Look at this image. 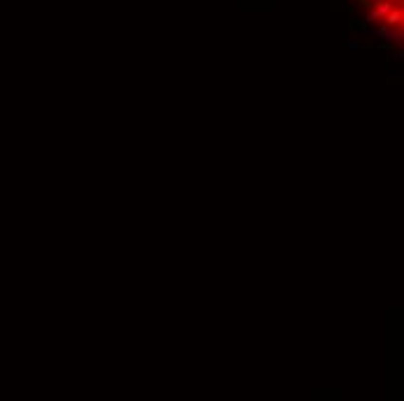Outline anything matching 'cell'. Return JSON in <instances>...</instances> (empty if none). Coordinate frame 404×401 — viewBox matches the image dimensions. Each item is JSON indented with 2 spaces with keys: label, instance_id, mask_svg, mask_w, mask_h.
<instances>
[{
  "label": "cell",
  "instance_id": "1",
  "mask_svg": "<svg viewBox=\"0 0 404 401\" xmlns=\"http://www.w3.org/2000/svg\"><path fill=\"white\" fill-rule=\"evenodd\" d=\"M395 2L393 0H376L374 5H370V12H367V23H381V19L390 12Z\"/></svg>",
  "mask_w": 404,
  "mask_h": 401
},
{
  "label": "cell",
  "instance_id": "2",
  "mask_svg": "<svg viewBox=\"0 0 404 401\" xmlns=\"http://www.w3.org/2000/svg\"><path fill=\"white\" fill-rule=\"evenodd\" d=\"M402 21H404L402 2H395L393 7H390V12L381 19V23L386 26V28H402Z\"/></svg>",
  "mask_w": 404,
  "mask_h": 401
},
{
  "label": "cell",
  "instance_id": "3",
  "mask_svg": "<svg viewBox=\"0 0 404 401\" xmlns=\"http://www.w3.org/2000/svg\"><path fill=\"white\" fill-rule=\"evenodd\" d=\"M374 2H376V0H362V5H365V7H370V5H374Z\"/></svg>",
  "mask_w": 404,
  "mask_h": 401
},
{
  "label": "cell",
  "instance_id": "4",
  "mask_svg": "<svg viewBox=\"0 0 404 401\" xmlns=\"http://www.w3.org/2000/svg\"><path fill=\"white\" fill-rule=\"evenodd\" d=\"M393 2H402V0H393Z\"/></svg>",
  "mask_w": 404,
  "mask_h": 401
}]
</instances>
